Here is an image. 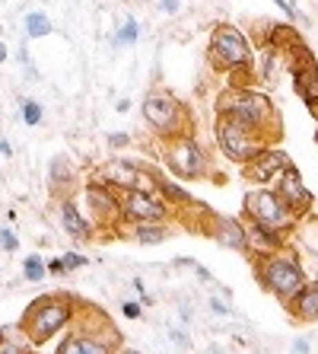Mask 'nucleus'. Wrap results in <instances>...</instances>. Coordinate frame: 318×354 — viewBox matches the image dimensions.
<instances>
[{
    "instance_id": "obj_1",
    "label": "nucleus",
    "mask_w": 318,
    "mask_h": 354,
    "mask_svg": "<svg viewBox=\"0 0 318 354\" xmlns=\"http://www.w3.org/2000/svg\"><path fill=\"white\" fill-rule=\"evenodd\" d=\"M217 112L248 124V128H255V131L264 134L268 140H274L280 134L277 106L270 102V96L252 90V86H226L217 96Z\"/></svg>"
},
{
    "instance_id": "obj_2",
    "label": "nucleus",
    "mask_w": 318,
    "mask_h": 354,
    "mask_svg": "<svg viewBox=\"0 0 318 354\" xmlns=\"http://www.w3.org/2000/svg\"><path fill=\"white\" fill-rule=\"evenodd\" d=\"M140 115H143L147 128L159 140H172V138H181V134H195V115H191V109H188L175 93L163 90V86H153V90L143 96Z\"/></svg>"
},
{
    "instance_id": "obj_3",
    "label": "nucleus",
    "mask_w": 318,
    "mask_h": 354,
    "mask_svg": "<svg viewBox=\"0 0 318 354\" xmlns=\"http://www.w3.org/2000/svg\"><path fill=\"white\" fill-rule=\"evenodd\" d=\"M74 319H77L74 297L48 294V297H39L35 304H29V310L19 319V329L26 332V338L32 345H41V342H48L51 335H57L67 322H74Z\"/></svg>"
},
{
    "instance_id": "obj_4",
    "label": "nucleus",
    "mask_w": 318,
    "mask_h": 354,
    "mask_svg": "<svg viewBox=\"0 0 318 354\" xmlns=\"http://www.w3.org/2000/svg\"><path fill=\"white\" fill-rule=\"evenodd\" d=\"M207 58L220 74H236V71H252L255 64V45L242 29L232 23H217L207 45Z\"/></svg>"
},
{
    "instance_id": "obj_5",
    "label": "nucleus",
    "mask_w": 318,
    "mask_h": 354,
    "mask_svg": "<svg viewBox=\"0 0 318 354\" xmlns=\"http://www.w3.org/2000/svg\"><path fill=\"white\" fill-rule=\"evenodd\" d=\"M163 163L175 179H185V182L210 179L213 176L210 150H207L195 134H181V138L163 140Z\"/></svg>"
},
{
    "instance_id": "obj_6",
    "label": "nucleus",
    "mask_w": 318,
    "mask_h": 354,
    "mask_svg": "<svg viewBox=\"0 0 318 354\" xmlns=\"http://www.w3.org/2000/svg\"><path fill=\"white\" fill-rule=\"evenodd\" d=\"M255 278L261 284L268 294H274L277 300L290 304L299 288L306 284V272H302V265L296 262L290 252H274V256H264V259H255Z\"/></svg>"
},
{
    "instance_id": "obj_7",
    "label": "nucleus",
    "mask_w": 318,
    "mask_h": 354,
    "mask_svg": "<svg viewBox=\"0 0 318 354\" xmlns=\"http://www.w3.org/2000/svg\"><path fill=\"white\" fill-rule=\"evenodd\" d=\"M213 138H217V147H220L223 157L236 166L248 163L264 144H270L264 134H258L255 128H248V124L236 122V118H229V115H217Z\"/></svg>"
},
{
    "instance_id": "obj_8",
    "label": "nucleus",
    "mask_w": 318,
    "mask_h": 354,
    "mask_svg": "<svg viewBox=\"0 0 318 354\" xmlns=\"http://www.w3.org/2000/svg\"><path fill=\"white\" fill-rule=\"evenodd\" d=\"M242 211L245 217H252V221H261L274 230H284V233H293L299 217L286 207V201L277 195L274 189L268 185H258V189L245 192V201H242Z\"/></svg>"
},
{
    "instance_id": "obj_9",
    "label": "nucleus",
    "mask_w": 318,
    "mask_h": 354,
    "mask_svg": "<svg viewBox=\"0 0 318 354\" xmlns=\"http://www.w3.org/2000/svg\"><path fill=\"white\" fill-rule=\"evenodd\" d=\"M83 198H86V207H90V217L96 223V230H106V233H121V198L112 185H102V182L90 179L83 185Z\"/></svg>"
},
{
    "instance_id": "obj_10",
    "label": "nucleus",
    "mask_w": 318,
    "mask_h": 354,
    "mask_svg": "<svg viewBox=\"0 0 318 354\" xmlns=\"http://www.w3.org/2000/svg\"><path fill=\"white\" fill-rule=\"evenodd\" d=\"M121 198V214L124 223L134 221H169L172 207L166 205V198L159 192H137V189H124L118 192Z\"/></svg>"
},
{
    "instance_id": "obj_11",
    "label": "nucleus",
    "mask_w": 318,
    "mask_h": 354,
    "mask_svg": "<svg viewBox=\"0 0 318 354\" xmlns=\"http://www.w3.org/2000/svg\"><path fill=\"white\" fill-rule=\"evenodd\" d=\"M290 163H293V160H290V153H286L284 147L264 144L248 163H242V176H245V182H252V185H274L277 176L284 173Z\"/></svg>"
},
{
    "instance_id": "obj_12",
    "label": "nucleus",
    "mask_w": 318,
    "mask_h": 354,
    "mask_svg": "<svg viewBox=\"0 0 318 354\" xmlns=\"http://www.w3.org/2000/svg\"><path fill=\"white\" fill-rule=\"evenodd\" d=\"M245 252L252 259H264V256H274V252H284L286 249V233L284 230H274L268 223L261 221H252L245 217Z\"/></svg>"
},
{
    "instance_id": "obj_13",
    "label": "nucleus",
    "mask_w": 318,
    "mask_h": 354,
    "mask_svg": "<svg viewBox=\"0 0 318 354\" xmlns=\"http://www.w3.org/2000/svg\"><path fill=\"white\" fill-rule=\"evenodd\" d=\"M274 192H277L280 198L286 201V207L293 211L296 217H306L312 211V205H315V198H312V192L306 189V182H302V173L296 169L293 163L286 166L284 173L277 176V182H274Z\"/></svg>"
},
{
    "instance_id": "obj_14",
    "label": "nucleus",
    "mask_w": 318,
    "mask_h": 354,
    "mask_svg": "<svg viewBox=\"0 0 318 354\" xmlns=\"http://www.w3.org/2000/svg\"><path fill=\"white\" fill-rule=\"evenodd\" d=\"M137 173H140V166L131 163V160L108 157L102 166H96L92 179L102 182V185H112L115 192H124V189H134V185H137Z\"/></svg>"
},
{
    "instance_id": "obj_15",
    "label": "nucleus",
    "mask_w": 318,
    "mask_h": 354,
    "mask_svg": "<svg viewBox=\"0 0 318 354\" xmlns=\"http://www.w3.org/2000/svg\"><path fill=\"white\" fill-rule=\"evenodd\" d=\"M57 217H61V227H64V233L70 239H77V243L92 239V221L83 214L80 207H77L74 198H61V205H57Z\"/></svg>"
},
{
    "instance_id": "obj_16",
    "label": "nucleus",
    "mask_w": 318,
    "mask_h": 354,
    "mask_svg": "<svg viewBox=\"0 0 318 354\" xmlns=\"http://www.w3.org/2000/svg\"><path fill=\"white\" fill-rule=\"evenodd\" d=\"M217 243L223 249H232V252H245V223L239 217H217L210 214V227H207Z\"/></svg>"
},
{
    "instance_id": "obj_17",
    "label": "nucleus",
    "mask_w": 318,
    "mask_h": 354,
    "mask_svg": "<svg viewBox=\"0 0 318 354\" xmlns=\"http://www.w3.org/2000/svg\"><path fill=\"white\" fill-rule=\"evenodd\" d=\"M128 227V236L140 246H159L166 239L172 236V227L169 221H134V223H124Z\"/></svg>"
},
{
    "instance_id": "obj_18",
    "label": "nucleus",
    "mask_w": 318,
    "mask_h": 354,
    "mask_svg": "<svg viewBox=\"0 0 318 354\" xmlns=\"http://www.w3.org/2000/svg\"><path fill=\"white\" fill-rule=\"evenodd\" d=\"M290 313L302 322H315L318 319V281H306L299 288V294L290 300Z\"/></svg>"
},
{
    "instance_id": "obj_19",
    "label": "nucleus",
    "mask_w": 318,
    "mask_h": 354,
    "mask_svg": "<svg viewBox=\"0 0 318 354\" xmlns=\"http://www.w3.org/2000/svg\"><path fill=\"white\" fill-rule=\"evenodd\" d=\"M48 179H51V192H54V195H64V192H70V189H74V179H77L74 160L67 157V153H57V157H51Z\"/></svg>"
},
{
    "instance_id": "obj_20",
    "label": "nucleus",
    "mask_w": 318,
    "mask_h": 354,
    "mask_svg": "<svg viewBox=\"0 0 318 354\" xmlns=\"http://www.w3.org/2000/svg\"><path fill=\"white\" fill-rule=\"evenodd\" d=\"M0 354H32V342L19 329V322L13 329H0Z\"/></svg>"
},
{
    "instance_id": "obj_21",
    "label": "nucleus",
    "mask_w": 318,
    "mask_h": 354,
    "mask_svg": "<svg viewBox=\"0 0 318 354\" xmlns=\"http://www.w3.org/2000/svg\"><path fill=\"white\" fill-rule=\"evenodd\" d=\"M23 29H26V39H45L51 32V19L41 10H32V13H26Z\"/></svg>"
},
{
    "instance_id": "obj_22",
    "label": "nucleus",
    "mask_w": 318,
    "mask_h": 354,
    "mask_svg": "<svg viewBox=\"0 0 318 354\" xmlns=\"http://www.w3.org/2000/svg\"><path fill=\"white\" fill-rule=\"evenodd\" d=\"M293 233H299L302 246L318 256V217H309V214L299 217V223H296V230H293Z\"/></svg>"
},
{
    "instance_id": "obj_23",
    "label": "nucleus",
    "mask_w": 318,
    "mask_h": 354,
    "mask_svg": "<svg viewBox=\"0 0 318 354\" xmlns=\"http://www.w3.org/2000/svg\"><path fill=\"white\" fill-rule=\"evenodd\" d=\"M80 351L83 354H115V342H106L102 335L80 332Z\"/></svg>"
},
{
    "instance_id": "obj_24",
    "label": "nucleus",
    "mask_w": 318,
    "mask_h": 354,
    "mask_svg": "<svg viewBox=\"0 0 318 354\" xmlns=\"http://www.w3.org/2000/svg\"><path fill=\"white\" fill-rule=\"evenodd\" d=\"M137 39H140V23H137V17H128L118 26V32H115V45L128 48V45H137Z\"/></svg>"
},
{
    "instance_id": "obj_25",
    "label": "nucleus",
    "mask_w": 318,
    "mask_h": 354,
    "mask_svg": "<svg viewBox=\"0 0 318 354\" xmlns=\"http://www.w3.org/2000/svg\"><path fill=\"white\" fill-rule=\"evenodd\" d=\"M45 274H48V265H45V259H41V256H29L23 262V278L26 281L39 284V281H45Z\"/></svg>"
},
{
    "instance_id": "obj_26",
    "label": "nucleus",
    "mask_w": 318,
    "mask_h": 354,
    "mask_svg": "<svg viewBox=\"0 0 318 354\" xmlns=\"http://www.w3.org/2000/svg\"><path fill=\"white\" fill-rule=\"evenodd\" d=\"M19 112H23V122L29 124V128L41 124V118H45V109H41V102H35V99H23V102H19Z\"/></svg>"
},
{
    "instance_id": "obj_27",
    "label": "nucleus",
    "mask_w": 318,
    "mask_h": 354,
    "mask_svg": "<svg viewBox=\"0 0 318 354\" xmlns=\"http://www.w3.org/2000/svg\"><path fill=\"white\" fill-rule=\"evenodd\" d=\"M274 3H277V7L284 10V13H286V19H290V23H302V26H309V19L302 17V13H299V7H296L293 0H274Z\"/></svg>"
},
{
    "instance_id": "obj_28",
    "label": "nucleus",
    "mask_w": 318,
    "mask_h": 354,
    "mask_svg": "<svg viewBox=\"0 0 318 354\" xmlns=\"http://www.w3.org/2000/svg\"><path fill=\"white\" fill-rule=\"evenodd\" d=\"M57 262H61V272H77V268H83V265H86V259L80 256V252H64V256L57 259Z\"/></svg>"
},
{
    "instance_id": "obj_29",
    "label": "nucleus",
    "mask_w": 318,
    "mask_h": 354,
    "mask_svg": "<svg viewBox=\"0 0 318 354\" xmlns=\"http://www.w3.org/2000/svg\"><path fill=\"white\" fill-rule=\"evenodd\" d=\"M0 249H3V252H17L19 249V236L13 230H7V227L0 230Z\"/></svg>"
},
{
    "instance_id": "obj_30",
    "label": "nucleus",
    "mask_w": 318,
    "mask_h": 354,
    "mask_svg": "<svg viewBox=\"0 0 318 354\" xmlns=\"http://www.w3.org/2000/svg\"><path fill=\"white\" fill-rule=\"evenodd\" d=\"M57 354H83L80 351V335H67L61 345H57Z\"/></svg>"
},
{
    "instance_id": "obj_31",
    "label": "nucleus",
    "mask_w": 318,
    "mask_h": 354,
    "mask_svg": "<svg viewBox=\"0 0 318 354\" xmlns=\"http://www.w3.org/2000/svg\"><path fill=\"white\" fill-rule=\"evenodd\" d=\"M128 144H131V134H112V138H108V147L112 150H118V147H128Z\"/></svg>"
},
{
    "instance_id": "obj_32",
    "label": "nucleus",
    "mask_w": 318,
    "mask_h": 354,
    "mask_svg": "<svg viewBox=\"0 0 318 354\" xmlns=\"http://www.w3.org/2000/svg\"><path fill=\"white\" fill-rule=\"evenodd\" d=\"M121 313H124V319H140V313H143V310H140V304H124L121 306Z\"/></svg>"
},
{
    "instance_id": "obj_33",
    "label": "nucleus",
    "mask_w": 318,
    "mask_h": 354,
    "mask_svg": "<svg viewBox=\"0 0 318 354\" xmlns=\"http://www.w3.org/2000/svg\"><path fill=\"white\" fill-rule=\"evenodd\" d=\"M159 10L175 17V13H181V3H179V0H159Z\"/></svg>"
},
{
    "instance_id": "obj_34",
    "label": "nucleus",
    "mask_w": 318,
    "mask_h": 354,
    "mask_svg": "<svg viewBox=\"0 0 318 354\" xmlns=\"http://www.w3.org/2000/svg\"><path fill=\"white\" fill-rule=\"evenodd\" d=\"M210 306H213V313H220V316H229V313H232V310H229V304H223L220 297H213Z\"/></svg>"
},
{
    "instance_id": "obj_35",
    "label": "nucleus",
    "mask_w": 318,
    "mask_h": 354,
    "mask_svg": "<svg viewBox=\"0 0 318 354\" xmlns=\"http://www.w3.org/2000/svg\"><path fill=\"white\" fill-rule=\"evenodd\" d=\"M293 354H309V342H306V338H296V342H293Z\"/></svg>"
},
{
    "instance_id": "obj_36",
    "label": "nucleus",
    "mask_w": 318,
    "mask_h": 354,
    "mask_svg": "<svg viewBox=\"0 0 318 354\" xmlns=\"http://www.w3.org/2000/svg\"><path fill=\"white\" fill-rule=\"evenodd\" d=\"M0 153H3V157H13V147L7 144V138H0Z\"/></svg>"
},
{
    "instance_id": "obj_37",
    "label": "nucleus",
    "mask_w": 318,
    "mask_h": 354,
    "mask_svg": "<svg viewBox=\"0 0 318 354\" xmlns=\"http://www.w3.org/2000/svg\"><path fill=\"white\" fill-rule=\"evenodd\" d=\"M48 274H64V272H61V262H57V259H51V262H48Z\"/></svg>"
},
{
    "instance_id": "obj_38",
    "label": "nucleus",
    "mask_w": 318,
    "mask_h": 354,
    "mask_svg": "<svg viewBox=\"0 0 318 354\" xmlns=\"http://www.w3.org/2000/svg\"><path fill=\"white\" fill-rule=\"evenodd\" d=\"M115 109H118V112H128V109H131V99H118V106Z\"/></svg>"
},
{
    "instance_id": "obj_39",
    "label": "nucleus",
    "mask_w": 318,
    "mask_h": 354,
    "mask_svg": "<svg viewBox=\"0 0 318 354\" xmlns=\"http://www.w3.org/2000/svg\"><path fill=\"white\" fill-rule=\"evenodd\" d=\"M172 338H175V342H179V345H188V338H185V332H179V329L172 332Z\"/></svg>"
},
{
    "instance_id": "obj_40",
    "label": "nucleus",
    "mask_w": 318,
    "mask_h": 354,
    "mask_svg": "<svg viewBox=\"0 0 318 354\" xmlns=\"http://www.w3.org/2000/svg\"><path fill=\"white\" fill-rule=\"evenodd\" d=\"M7 55H10V51H7V45H3V39H0V64L7 61Z\"/></svg>"
},
{
    "instance_id": "obj_41",
    "label": "nucleus",
    "mask_w": 318,
    "mask_h": 354,
    "mask_svg": "<svg viewBox=\"0 0 318 354\" xmlns=\"http://www.w3.org/2000/svg\"><path fill=\"white\" fill-rule=\"evenodd\" d=\"M115 354H140V351H134V348H115Z\"/></svg>"
},
{
    "instance_id": "obj_42",
    "label": "nucleus",
    "mask_w": 318,
    "mask_h": 354,
    "mask_svg": "<svg viewBox=\"0 0 318 354\" xmlns=\"http://www.w3.org/2000/svg\"><path fill=\"white\" fill-rule=\"evenodd\" d=\"M0 39H3V26H0Z\"/></svg>"
},
{
    "instance_id": "obj_43",
    "label": "nucleus",
    "mask_w": 318,
    "mask_h": 354,
    "mask_svg": "<svg viewBox=\"0 0 318 354\" xmlns=\"http://www.w3.org/2000/svg\"><path fill=\"white\" fill-rule=\"evenodd\" d=\"M210 354H223V351H210Z\"/></svg>"
}]
</instances>
